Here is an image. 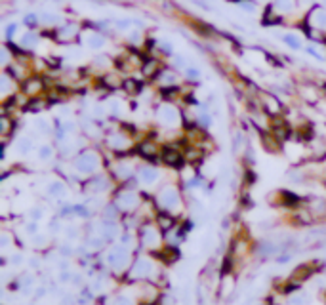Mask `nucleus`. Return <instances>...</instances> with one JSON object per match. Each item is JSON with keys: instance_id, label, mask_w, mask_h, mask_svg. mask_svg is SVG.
Wrapping results in <instances>:
<instances>
[{"instance_id": "obj_1", "label": "nucleus", "mask_w": 326, "mask_h": 305, "mask_svg": "<svg viewBox=\"0 0 326 305\" xmlns=\"http://www.w3.org/2000/svg\"><path fill=\"white\" fill-rule=\"evenodd\" d=\"M107 263L113 267L115 271H122L128 267L130 263V250L124 244H118V246H113L109 252H107Z\"/></svg>"}, {"instance_id": "obj_2", "label": "nucleus", "mask_w": 326, "mask_h": 305, "mask_svg": "<svg viewBox=\"0 0 326 305\" xmlns=\"http://www.w3.org/2000/svg\"><path fill=\"white\" fill-rule=\"evenodd\" d=\"M73 164L80 174H94L99 168V157L96 151H84L78 155Z\"/></svg>"}, {"instance_id": "obj_3", "label": "nucleus", "mask_w": 326, "mask_h": 305, "mask_svg": "<svg viewBox=\"0 0 326 305\" xmlns=\"http://www.w3.org/2000/svg\"><path fill=\"white\" fill-rule=\"evenodd\" d=\"M158 202H160V206L164 210H168V212H176V210L182 206V199H180V191L172 187V185H168V187H164L160 193H158Z\"/></svg>"}, {"instance_id": "obj_4", "label": "nucleus", "mask_w": 326, "mask_h": 305, "mask_svg": "<svg viewBox=\"0 0 326 305\" xmlns=\"http://www.w3.org/2000/svg\"><path fill=\"white\" fill-rule=\"evenodd\" d=\"M305 25L316 31H326V6L315 4L309 10L305 16Z\"/></svg>"}, {"instance_id": "obj_5", "label": "nucleus", "mask_w": 326, "mask_h": 305, "mask_svg": "<svg viewBox=\"0 0 326 305\" xmlns=\"http://www.w3.org/2000/svg\"><path fill=\"white\" fill-rule=\"evenodd\" d=\"M156 116H158V122L166 126V128H174V126L180 124V111L174 105H160L158 111H156Z\"/></svg>"}, {"instance_id": "obj_6", "label": "nucleus", "mask_w": 326, "mask_h": 305, "mask_svg": "<svg viewBox=\"0 0 326 305\" xmlns=\"http://www.w3.org/2000/svg\"><path fill=\"white\" fill-rule=\"evenodd\" d=\"M78 33H80V27L77 23H61L59 27H56V40L67 44V42L77 40Z\"/></svg>"}, {"instance_id": "obj_7", "label": "nucleus", "mask_w": 326, "mask_h": 305, "mask_svg": "<svg viewBox=\"0 0 326 305\" xmlns=\"http://www.w3.org/2000/svg\"><path fill=\"white\" fill-rule=\"evenodd\" d=\"M153 273H154L153 261L147 259V257H139L134 263V267H132V271H130L132 278H149V276H153Z\"/></svg>"}, {"instance_id": "obj_8", "label": "nucleus", "mask_w": 326, "mask_h": 305, "mask_svg": "<svg viewBox=\"0 0 326 305\" xmlns=\"http://www.w3.org/2000/svg\"><path fill=\"white\" fill-rule=\"evenodd\" d=\"M137 204H139V199H137V195H135L134 191H122L116 197V206H118V210H122V212H132Z\"/></svg>"}, {"instance_id": "obj_9", "label": "nucleus", "mask_w": 326, "mask_h": 305, "mask_svg": "<svg viewBox=\"0 0 326 305\" xmlns=\"http://www.w3.org/2000/svg\"><path fill=\"white\" fill-rule=\"evenodd\" d=\"M82 40H84V46L90 48V50H101L107 42L105 37L99 31H88V33H84Z\"/></svg>"}, {"instance_id": "obj_10", "label": "nucleus", "mask_w": 326, "mask_h": 305, "mask_svg": "<svg viewBox=\"0 0 326 305\" xmlns=\"http://www.w3.org/2000/svg\"><path fill=\"white\" fill-rule=\"evenodd\" d=\"M109 189V180L105 176H96V178H90L86 181V191L92 195H99V193H105Z\"/></svg>"}, {"instance_id": "obj_11", "label": "nucleus", "mask_w": 326, "mask_h": 305, "mask_svg": "<svg viewBox=\"0 0 326 305\" xmlns=\"http://www.w3.org/2000/svg\"><path fill=\"white\" fill-rule=\"evenodd\" d=\"M107 145L115 151H120V149H126L130 145V139L124 135V132H113L107 135Z\"/></svg>"}, {"instance_id": "obj_12", "label": "nucleus", "mask_w": 326, "mask_h": 305, "mask_svg": "<svg viewBox=\"0 0 326 305\" xmlns=\"http://www.w3.org/2000/svg\"><path fill=\"white\" fill-rule=\"evenodd\" d=\"M162 161L168 164V166H182L183 162V155L176 147H164L162 149Z\"/></svg>"}, {"instance_id": "obj_13", "label": "nucleus", "mask_w": 326, "mask_h": 305, "mask_svg": "<svg viewBox=\"0 0 326 305\" xmlns=\"http://www.w3.org/2000/svg\"><path fill=\"white\" fill-rule=\"evenodd\" d=\"M141 242H143L147 248H156L160 244V235H158V231L154 227H145L143 233H141Z\"/></svg>"}, {"instance_id": "obj_14", "label": "nucleus", "mask_w": 326, "mask_h": 305, "mask_svg": "<svg viewBox=\"0 0 326 305\" xmlns=\"http://www.w3.org/2000/svg\"><path fill=\"white\" fill-rule=\"evenodd\" d=\"M40 44V35L39 33H35V31H27V33H23L20 38V46L23 50H35V48Z\"/></svg>"}, {"instance_id": "obj_15", "label": "nucleus", "mask_w": 326, "mask_h": 305, "mask_svg": "<svg viewBox=\"0 0 326 305\" xmlns=\"http://www.w3.org/2000/svg\"><path fill=\"white\" fill-rule=\"evenodd\" d=\"M40 23L44 27H59L61 25V16L54 12H42L40 14Z\"/></svg>"}, {"instance_id": "obj_16", "label": "nucleus", "mask_w": 326, "mask_h": 305, "mask_svg": "<svg viewBox=\"0 0 326 305\" xmlns=\"http://www.w3.org/2000/svg\"><path fill=\"white\" fill-rule=\"evenodd\" d=\"M116 235H118V227H116L115 221H113V219L103 221V225H101V238H105V240H113Z\"/></svg>"}, {"instance_id": "obj_17", "label": "nucleus", "mask_w": 326, "mask_h": 305, "mask_svg": "<svg viewBox=\"0 0 326 305\" xmlns=\"http://www.w3.org/2000/svg\"><path fill=\"white\" fill-rule=\"evenodd\" d=\"M139 180L147 185H153L154 181L158 180V172L154 170L153 166H143V168H139Z\"/></svg>"}, {"instance_id": "obj_18", "label": "nucleus", "mask_w": 326, "mask_h": 305, "mask_svg": "<svg viewBox=\"0 0 326 305\" xmlns=\"http://www.w3.org/2000/svg\"><path fill=\"white\" fill-rule=\"evenodd\" d=\"M42 90V80L37 78V76H31L25 80V86H23V92L27 95H37Z\"/></svg>"}, {"instance_id": "obj_19", "label": "nucleus", "mask_w": 326, "mask_h": 305, "mask_svg": "<svg viewBox=\"0 0 326 305\" xmlns=\"http://www.w3.org/2000/svg\"><path fill=\"white\" fill-rule=\"evenodd\" d=\"M273 8L278 14H292L296 10V0H273Z\"/></svg>"}, {"instance_id": "obj_20", "label": "nucleus", "mask_w": 326, "mask_h": 305, "mask_svg": "<svg viewBox=\"0 0 326 305\" xmlns=\"http://www.w3.org/2000/svg\"><path fill=\"white\" fill-rule=\"evenodd\" d=\"M280 40H282L290 50H301V48H303L301 38L297 37V35H294V33H284V35H280Z\"/></svg>"}, {"instance_id": "obj_21", "label": "nucleus", "mask_w": 326, "mask_h": 305, "mask_svg": "<svg viewBox=\"0 0 326 305\" xmlns=\"http://www.w3.org/2000/svg\"><path fill=\"white\" fill-rule=\"evenodd\" d=\"M16 147H18V151H20L21 155H29V152L35 149V141H33V137H29V135H23V137L18 139Z\"/></svg>"}, {"instance_id": "obj_22", "label": "nucleus", "mask_w": 326, "mask_h": 305, "mask_svg": "<svg viewBox=\"0 0 326 305\" xmlns=\"http://www.w3.org/2000/svg\"><path fill=\"white\" fill-rule=\"evenodd\" d=\"M156 78H158V82H160V86H162V88H164V86H176V80H178V78H176V75H174L172 71H168V69H160Z\"/></svg>"}, {"instance_id": "obj_23", "label": "nucleus", "mask_w": 326, "mask_h": 305, "mask_svg": "<svg viewBox=\"0 0 326 305\" xmlns=\"http://www.w3.org/2000/svg\"><path fill=\"white\" fill-rule=\"evenodd\" d=\"M115 174L118 180H130L132 174H134V168L130 164H126V162H118L115 168Z\"/></svg>"}, {"instance_id": "obj_24", "label": "nucleus", "mask_w": 326, "mask_h": 305, "mask_svg": "<svg viewBox=\"0 0 326 305\" xmlns=\"http://www.w3.org/2000/svg\"><path fill=\"white\" fill-rule=\"evenodd\" d=\"M65 193H67V189H65V185H63L61 181H52V183L48 185V195H50V197L61 199V197H65Z\"/></svg>"}, {"instance_id": "obj_25", "label": "nucleus", "mask_w": 326, "mask_h": 305, "mask_svg": "<svg viewBox=\"0 0 326 305\" xmlns=\"http://www.w3.org/2000/svg\"><path fill=\"white\" fill-rule=\"evenodd\" d=\"M23 25L29 29V31H35L39 25H42V23H40V16L39 14H35V12L25 14V16H23Z\"/></svg>"}, {"instance_id": "obj_26", "label": "nucleus", "mask_w": 326, "mask_h": 305, "mask_svg": "<svg viewBox=\"0 0 326 305\" xmlns=\"http://www.w3.org/2000/svg\"><path fill=\"white\" fill-rule=\"evenodd\" d=\"M141 71H143L145 76L156 75V73H158V61L153 59V57H147L143 61V65H141Z\"/></svg>"}, {"instance_id": "obj_27", "label": "nucleus", "mask_w": 326, "mask_h": 305, "mask_svg": "<svg viewBox=\"0 0 326 305\" xmlns=\"http://www.w3.org/2000/svg\"><path fill=\"white\" fill-rule=\"evenodd\" d=\"M154 152H156V147H154V143L151 141H145L139 145V155L145 157V159H153Z\"/></svg>"}, {"instance_id": "obj_28", "label": "nucleus", "mask_w": 326, "mask_h": 305, "mask_svg": "<svg viewBox=\"0 0 326 305\" xmlns=\"http://www.w3.org/2000/svg\"><path fill=\"white\" fill-rule=\"evenodd\" d=\"M18 31H20V25H18L16 21L6 23V25H4V37H6V40H8V42H10V40H14V37L18 35Z\"/></svg>"}, {"instance_id": "obj_29", "label": "nucleus", "mask_w": 326, "mask_h": 305, "mask_svg": "<svg viewBox=\"0 0 326 305\" xmlns=\"http://www.w3.org/2000/svg\"><path fill=\"white\" fill-rule=\"evenodd\" d=\"M263 105H265V107H269V113H271V114H275V113H278V111H280V103H278L277 97H271V95H267V97H265V101H263Z\"/></svg>"}, {"instance_id": "obj_30", "label": "nucleus", "mask_w": 326, "mask_h": 305, "mask_svg": "<svg viewBox=\"0 0 326 305\" xmlns=\"http://www.w3.org/2000/svg\"><path fill=\"white\" fill-rule=\"evenodd\" d=\"M113 25H115L116 31H130V29L134 27V21L132 19H115L113 21Z\"/></svg>"}, {"instance_id": "obj_31", "label": "nucleus", "mask_w": 326, "mask_h": 305, "mask_svg": "<svg viewBox=\"0 0 326 305\" xmlns=\"http://www.w3.org/2000/svg\"><path fill=\"white\" fill-rule=\"evenodd\" d=\"M158 225H160V229H164V231H170V229L174 227V218L172 216H168V214H160V216H158Z\"/></svg>"}, {"instance_id": "obj_32", "label": "nucleus", "mask_w": 326, "mask_h": 305, "mask_svg": "<svg viewBox=\"0 0 326 305\" xmlns=\"http://www.w3.org/2000/svg\"><path fill=\"white\" fill-rule=\"evenodd\" d=\"M158 50L162 52V56H168V57H174V44L172 42H168V40H160L158 42Z\"/></svg>"}, {"instance_id": "obj_33", "label": "nucleus", "mask_w": 326, "mask_h": 305, "mask_svg": "<svg viewBox=\"0 0 326 305\" xmlns=\"http://www.w3.org/2000/svg\"><path fill=\"white\" fill-rule=\"evenodd\" d=\"M183 75H185L187 80H199V78H201V69H199V67L189 65L185 71H183Z\"/></svg>"}, {"instance_id": "obj_34", "label": "nucleus", "mask_w": 326, "mask_h": 305, "mask_svg": "<svg viewBox=\"0 0 326 305\" xmlns=\"http://www.w3.org/2000/svg\"><path fill=\"white\" fill-rule=\"evenodd\" d=\"M39 157L42 159V161H50L52 157H54V149H52V145H40L39 147Z\"/></svg>"}, {"instance_id": "obj_35", "label": "nucleus", "mask_w": 326, "mask_h": 305, "mask_svg": "<svg viewBox=\"0 0 326 305\" xmlns=\"http://www.w3.org/2000/svg\"><path fill=\"white\" fill-rule=\"evenodd\" d=\"M237 4H239V8L242 10V12H246V14H256V2H254V0H240Z\"/></svg>"}, {"instance_id": "obj_36", "label": "nucleus", "mask_w": 326, "mask_h": 305, "mask_svg": "<svg viewBox=\"0 0 326 305\" xmlns=\"http://www.w3.org/2000/svg\"><path fill=\"white\" fill-rule=\"evenodd\" d=\"M128 40H130L132 44H143V33H141V29H134V31L130 33Z\"/></svg>"}, {"instance_id": "obj_37", "label": "nucleus", "mask_w": 326, "mask_h": 305, "mask_svg": "<svg viewBox=\"0 0 326 305\" xmlns=\"http://www.w3.org/2000/svg\"><path fill=\"white\" fill-rule=\"evenodd\" d=\"M172 65L176 67V69H180V71H185V69H187V59H185V57L183 56H174L172 57Z\"/></svg>"}, {"instance_id": "obj_38", "label": "nucleus", "mask_w": 326, "mask_h": 305, "mask_svg": "<svg viewBox=\"0 0 326 305\" xmlns=\"http://www.w3.org/2000/svg\"><path fill=\"white\" fill-rule=\"evenodd\" d=\"M305 52L309 54V56L315 57V59H318V61H326V56H324V54H320L315 46H305Z\"/></svg>"}, {"instance_id": "obj_39", "label": "nucleus", "mask_w": 326, "mask_h": 305, "mask_svg": "<svg viewBox=\"0 0 326 305\" xmlns=\"http://www.w3.org/2000/svg\"><path fill=\"white\" fill-rule=\"evenodd\" d=\"M35 128H39L40 133H50V124L44 118H37L35 120Z\"/></svg>"}, {"instance_id": "obj_40", "label": "nucleus", "mask_w": 326, "mask_h": 305, "mask_svg": "<svg viewBox=\"0 0 326 305\" xmlns=\"http://www.w3.org/2000/svg\"><path fill=\"white\" fill-rule=\"evenodd\" d=\"M2 67L6 69V67L10 65V50H8V46H2Z\"/></svg>"}, {"instance_id": "obj_41", "label": "nucleus", "mask_w": 326, "mask_h": 305, "mask_svg": "<svg viewBox=\"0 0 326 305\" xmlns=\"http://www.w3.org/2000/svg\"><path fill=\"white\" fill-rule=\"evenodd\" d=\"M94 63H97L99 67H103V69H107L109 63H111V59L107 56H97V57H94Z\"/></svg>"}, {"instance_id": "obj_42", "label": "nucleus", "mask_w": 326, "mask_h": 305, "mask_svg": "<svg viewBox=\"0 0 326 305\" xmlns=\"http://www.w3.org/2000/svg\"><path fill=\"white\" fill-rule=\"evenodd\" d=\"M73 212L78 214V216H82V218H88V216H90V210H88L86 206H80V204H78V206H73Z\"/></svg>"}, {"instance_id": "obj_43", "label": "nucleus", "mask_w": 326, "mask_h": 305, "mask_svg": "<svg viewBox=\"0 0 326 305\" xmlns=\"http://www.w3.org/2000/svg\"><path fill=\"white\" fill-rule=\"evenodd\" d=\"M113 305H135V303L130 299V297H126V295H118Z\"/></svg>"}, {"instance_id": "obj_44", "label": "nucleus", "mask_w": 326, "mask_h": 305, "mask_svg": "<svg viewBox=\"0 0 326 305\" xmlns=\"http://www.w3.org/2000/svg\"><path fill=\"white\" fill-rule=\"evenodd\" d=\"M305 295H294L290 297V305H305Z\"/></svg>"}, {"instance_id": "obj_45", "label": "nucleus", "mask_w": 326, "mask_h": 305, "mask_svg": "<svg viewBox=\"0 0 326 305\" xmlns=\"http://www.w3.org/2000/svg\"><path fill=\"white\" fill-rule=\"evenodd\" d=\"M0 122H2V133L10 132V122H8V116H2V118H0Z\"/></svg>"}, {"instance_id": "obj_46", "label": "nucleus", "mask_w": 326, "mask_h": 305, "mask_svg": "<svg viewBox=\"0 0 326 305\" xmlns=\"http://www.w3.org/2000/svg\"><path fill=\"white\" fill-rule=\"evenodd\" d=\"M197 120H199L202 126H208V124H210V114H201Z\"/></svg>"}, {"instance_id": "obj_47", "label": "nucleus", "mask_w": 326, "mask_h": 305, "mask_svg": "<svg viewBox=\"0 0 326 305\" xmlns=\"http://www.w3.org/2000/svg\"><path fill=\"white\" fill-rule=\"evenodd\" d=\"M27 233H37V223H35V221L27 225Z\"/></svg>"}, {"instance_id": "obj_48", "label": "nucleus", "mask_w": 326, "mask_h": 305, "mask_svg": "<svg viewBox=\"0 0 326 305\" xmlns=\"http://www.w3.org/2000/svg\"><path fill=\"white\" fill-rule=\"evenodd\" d=\"M69 278H71V275H69V273H61V275H59V280H63V282H67Z\"/></svg>"}, {"instance_id": "obj_49", "label": "nucleus", "mask_w": 326, "mask_h": 305, "mask_svg": "<svg viewBox=\"0 0 326 305\" xmlns=\"http://www.w3.org/2000/svg\"><path fill=\"white\" fill-rule=\"evenodd\" d=\"M61 254H63V256H71V248L63 246V248H61Z\"/></svg>"}, {"instance_id": "obj_50", "label": "nucleus", "mask_w": 326, "mask_h": 305, "mask_svg": "<svg viewBox=\"0 0 326 305\" xmlns=\"http://www.w3.org/2000/svg\"><path fill=\"white\" fill-rule=\"evenodd\" d=\"M12 261H14V263H21V256H20V254H18V256H14V257H12Z\"/></svg>"}, {"instance_id": "obj_51", "label": "nucleus", "mask_w": 326, "mask_h": 305, "mask_svg": "<svg viewBox=\"0 0 326 305\" xmlns=\"http://www.w3.org/2000/svg\"><path fill=\"white\" fill-rule=\"evenodd\" d=\"M2 246H8V237L6 235H2Z\"/></svg>"}, {"instance_id": "obj_52", "label": "nucleus", "mask_w": 326, "mask_h": 305, "mask_svg": "<svg viewBox=\"0 0 326 305\" xmlns=\"http://www.w3.org/2000/svg\"><path fill=\"white\" fill-rule=\"evenodd\" d=\"M33 218H35V219L40 218V210H35V212H33Z\"/></svg>"}, {"instance_id": "obj_53", "label": "nucleus", "mask_w": 326, "mask_h": 305, "mask_svg": "<svg viewBox=\"0 0 326 305\" xmlns=\"http://www.w3.org/2000/svg\"><path fill=\"white\" fill-rule=\"evenodd\" d=\"M322 6H326V0H322Z\"/></svg>"}, {"instance_id": "obj_54", "label": "nucleus", "mask_w": 326, "mask_h": 305, "mask_svg": "<svg viewBox=\"0 0 326 305\" xmlns=\"http://www.w3.org/2000/svg\"><path fill=\"white\" fill-rule=\"evenodd\" d=\"M271 305H278V303H271Z\"/></svg>"}]
</instances>
